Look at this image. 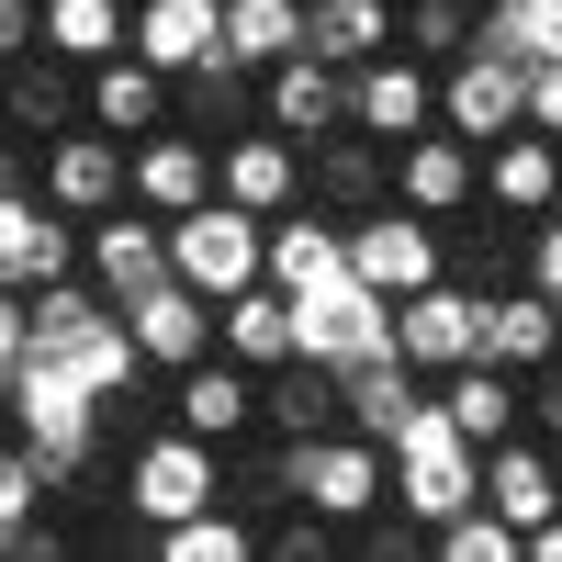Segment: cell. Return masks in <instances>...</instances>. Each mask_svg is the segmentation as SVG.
<instances>
[{
	"label": "cell",
	"mask_w": 562,
	"mask_h": 562,
	"mask_svg": "<svg viewBox=\"0 0 562 562\" xmlns=\"http://www.w3.org/2000/svg\"><path fill=\"white\" fill-rule=\"evenodd\" d=\"M293 461V506H315L326 529H360L371 506H394V450L360 439V428H315V439H281Z\"/></svg>",
	"instance_id": "1"
},
{
	"label": "cell",
	"mask_w": 562,
	"mask_h": 562,
	"mask_svg": "<svg viewBox=\"0 0 562 562\" xmlns=\"http://www.w3.org/2000/svg\"><path fill=\"white\" fill-rule=\"evenodd\" d=\"M473 495H484V450L461 439L450 416H439V394H428V416H416V428L394 439V506H405V518L439 540V529H450Z\"/></svg>",
	"instance_id": "2"
},
{
	"label": "cell",
	"mask_w": 562,
	"mask_h": 562,
	"mask_svg": "<svg viewBox=\"0 0 562 562\" xmlns=\"http://www.w3.org/2000/svg\"><path fill=\"white\" fill-rule=\"evenodd\" d=\"M169 270L192 281V293H248V281H270V214H248V203H192V214H169Z\"/></svg>",
	"instance_id": "3"
},
{
	"label": "cell",
	"mask_w": 562,
	"mask_h": 562,
	"mask_svg": "<svg viewBox=\"0 0 562 562\" xmlns=\"http://www.w3.org/2000/svg\"><path fill=\"white\" fill-rule=\"evenodd\" d=\"M102 405H113V394H90L79 371H57V360H23V371H12V428L34 439V461H45L57 484H79V473H90Z\"/></svg>",
	"instance_id": "4"
},
{
	"label": "cell",
	"mask_w": 562,
	"mask_h": 562,
	"mask_svg": "<svg viewBox=\"0 0 562 562\" xmlns=\"http://www.w3.org/2000/svg\"><path fill=\"white\" fill-rule=\"evenodd\" d=\"M34 192L57 203V214H113V203H135V135H113V124H68V135H45L34 147Z\"/></svg>",
	"instance_id": "5"
},
{
	"label": "cell",
	"mask_w": 562,
	"mask_h": 562,
	"mask_svg": "<svg viewBox=\"0 0 562 562\" xmlns=\"http://www.w3.org/2000/svg\"><path fill=\"white\" fill-rule=\"evenodd\" d=\"M124 506H135V529H169V518H192V506H225V450L169 416V439H135Z\"/></svg>",
	"instance_id": "6"
},
{
	"label": "cell",
	"mask_w": 562,
	"mask_h": 562,
	"mask_svg": "<svg viewBox=\"0 0 562 562\" xmlns=\"http://www.w3.org/2000/svg\"><path fill=\"white\" fill-rule=\"evenodd\" d=\"M293 326H304V360L360 371V360L394 349V293H371L360 270H338V281H315V293H293Z\"/></svg>",
	"instance_id": "7"
},
{
	"label": "cell",
	"mask_w": 562,
	"mask_h": 562,
	"mask_svg": "<svg viewBox=\"0 0 562 562\" xmlns=\"http://www.w3.org/2000/svg\"><path fill=\"white\" fill-rule=\"evenodd\" d=\"M439 124L473 135V147L518 135L529 124V57H506V45H461V57L439 68Z\"/></svg>",
	"instance_id": "8"
},
{
	"label": "cell",
	"mask_w": 562,
	"mask_h": 562,
	"mask_svg": "<svg viewBox=\"0 0 562 562\" xmlns=\"http://www.w3.org/2000/svg\"><path fill=\"white\" fill-rule=\"evenodd\" d=\"M349 225V270L371 281V293H416V281H439L450 248H439V214H416V203H371V214H338Z\"/></svg>",
	"instance_id": "9"
},
{
	"label": "cell",
	"mask_w": 562,
	"mask_h": 562,
	"mask_svg": "<svg viewBox=\"0 0 562 562\" xmlns=\"http://www.w3.org/2000/svg\"><path fill=\"white\" fill-rule=\"evenodd\" d=\"M68 124H90V68L79 57H57V45H23L12 68H0V135H23V147H45V135H68Z\"/></svg>",
	"instance_id": "10"
},
{
	"label": "cell",
	"mask_w": 562,
	"mask_h": 562,
	"mask_svg": "<svg viewBox=\"0 0 562 562\" xmlns=\"http://www.w3.org/2000/svg\"><path fill=\"white\" fill-rule=\"evenodd\" d=\"M394 349L428 371V383H439V371H461V360L484 349V293H473V281H450V270L416 281V293L394 304Z\"/></svg>",
	"instance_id": "11"
},
{
	"label": "cell",
	"mask_w": 562,
	"mask_h": 562,
	"mask_svg": "<svg viewBox=\"0 0 562 562\" xmlns=\"http://www.w3.org/2000/svg\"><path fill=\"white\" fill-rule=\"evenodd\" d=\"M394 203H416V214H473L484 203V147L473 135H450V124H428V135H405L394 147Z\"/></svg>",
	"instance_id": "12"
},
{
	"label": "cell",
	"mask_w": 562,
	"mask_h": 562,
	"mask_svg": "<svg viewBox=\"0 0 562 562\" xmlns=\"http://www.w3.org/2000/svg\"><path fill=\"white\" fill-rule=\"evenodd\" d=\"M79 270L102 281L113 304L158 293V281H169V214H147V203H113V214H90V248H79Z\"/></svg>",
	"instance_id": "13"
},
{
	"label": "cell",
	"mask_w": 562,
	"mask_h": 562,
	"mask_svg": "<svg viewBox=\"0 0 562 562\" xmlns=\"http://www.w3.org/2000/svg\"><path fill=\"white\" fill-rule=\"evenodd\" d=\"M349 124H360V135H383V147L428 135V124H439V68H428V57H405V45H383V57L349 79Z\"/></svg>",
	"instance_id": "14"
},
{
	"label": "cell",
	"mask_w": 562,
	"mask_h": 562,
	"mask_svg": "<svg viewBox=\"0 0 562 562\" xmlns=\"http://www.w3.org/2000/svg\"><path fill=\"white\" fill-rule=\"evenodd\" d=\"M349 79L360 68H338V57H315V45H293L281 68H259V124H281V135H338L349 124Z\"/></svg>",
	"instance_id": "15"
},
{
	"label": "cell",
	"mask_w": 562,
	"mask_h": 562,
	"mask_svg": "<svg viewBox=\"0 0 562 562\" xmlns=\"http://www.w3.org/2000/svg\"><path fill=\"white\" fill-rule=\"evenodd\" d=\"M79 248H90L79 214H57L34 180H12V192H0V281H23V293H34V281H68Z\"/></svg>",
	"instance_id": "16"
},
{
	"label": "cell",
	"mask_w": 562,
	"mask_h": 562,
	"mask_svg": "<svg viewBox=\"0 0 562 562\" xmlns=\"http://www.w3.org/2000/svg\"><path fill=\"white\" fill-rule=\"evenodd\" d=\"M169 416L192 439H214V450H237V439H259V371L248 360H192V371H169Z\"/></svg>",
	"instance_id": "17"
},
{
	"label": "cell",
	"mask_w": 562,
	"mask_h": 562,
	"mask_svg": "<svg viewBox=\"0 0 562 562\" xmlns=\"http://www.w3.org/2000/svg\"><path fill=\"white\" fill-rule=\"evenodd\" d=\"M214 192L248 203V214H293L304 203V135H281V124L225 135V147H214Z\"/></svg>",
	"instance_id": "18"
},
{
	"label": "cell",
	"mask_w": 562,
	"mask_h": 562,
	"mask_svg": "<svg viewBox=\"0 0 562 562\" xmlns=\"http://www.w3.org/2000/svg\"><path fill=\"white\" fill-rule=\"evenodd\" d=\"M304 203H326V214L394 203V147H383V135H360V124L315 135V147H304Z\"/></svg>",
	"instance_id": "19"
},
{
	"label": "cell",
	"mask_w": 562,
	"mask_h": 562,
	"mask_svg": "<svg viewBox=\"0 0 562 562\" xmlns=\"http://www.w3.org/2000/svg\"><path fill=\"white\" fill-rule=\"evenodd\" d=\"M124 326H135V360H147V371H192V360H214V293H192L180 270L158 281V293H135Z\"/></svg>",
	"instance_id": "20"
},
{
	"label": "cell",
	"mask_w": 562,
	"mask_h": 562,
	"mask_svg": "<svg viewBox=\"0 0 562 562\" xmlns=\"http://www.w3.org/2000/svg\"><path fill=\"white\" fill-rule=\"evenodd\" d=\"M473 360H506V371L562 360V293H551V281H495V293H484V349H473Z\"/></svg>",
	"instance_id": "21"
},
{
	"label": "cell",
	"mask_w": 562,
	"mask_h": 562,
	"mask_svg": "<svg viewBox=\"0 0 562 562\" xmlns=\"http://www.w3.org/2000/svg\"><path fill=\"white\" fill-rule=\"evenodd\" d=\"M484 203H495V214H518V225L562 214V135H540V124L495 135V147H484Z\"/></svg>",
	"instance_id": "22"
},
{
	"label": "cell",
	"mask_w": 562,
	"mask_h": 562,
	"mask_svg": "<svg viewBox=\"0 0 562 562\" xmlns=\"http://www.w3.org/2000/svg\"><path fill=\"white\" fill-rule=\"evenodd\" d=\"M439 416H450L473 450L518 439V428H529V371H506V360H461V371H439Z\"/></svg>",
	"instance_id": "23"
},
{
	"label": "cell",
	"mask_w": 562,
	"mask_h": 562,
	"mask_svg": "<svg viewBox=\"0 0 562 562\" xmlns=\"http://www.w3.org/2000/svg\"><path fill=\"white\" fill-rule=\"evenodd\" d=\"M428 394H439V383H428V371H416L405 349H383V360L338 371V405H349V428H360V439H383V450L416 428V416H428Z\"/></svg>",
	"instance_id": "24"
},
{
	"label": "cell",
	"mask_w": 562,
	"mask_h": 562,
	"mask_svg": "<svg viewBox=\"0 0 562 562\" xmlns=\"http://www.w3.org/2000/svg\"><path fill=\"white\" fill-rule=\"evenodd\" d=\"M135 203H147V214H192V203H214V135H192V124L135 135Z\"/></svg>",
	"instance_id": "25"
},
{
	"label": "cell",
	"mask_w": 562,
	"mask_h": 562,
	"mask_svg": "<svg viewBox=\"0 0 562 562\" xmlns=\"http://www.w3.org/2000/svg\"><path fill=\"white\" fill-rule=\"evenodd\" d=\"M214 349H225V360H248V371H281V360L304 349L293 293H281V281H248V293H225V304H214Z\"/></svg>",
	"instance_id": "26"
},
{
	"label": "cell",
	"mask_w": 562,
	"mask_h": 562,
	"mask_svg": "<svg viewBox=\"0 0 562 562\" xmlns=\"http://www.w3.org/2000/svg\"><path fill=\"white\" fill-rule=\"evenodd\" d=\"M90 124H113V135H158V124H180V79L147 68V57L124 45V57L90 68Z\"/></svg>",
	"instance_id": "27"
},
{
	"label": "cell",
	"mask_w": 562,
	"mask_h": 562,
	"mask_svg": "<svg viewBox=\"0 0 562 562\" xmlns=\"http://www.w3.org/2000/svg\"><path fill=\"white\" fill-rule=\"evenodd\" d=\"M259 428L270 439H315V428H349V405H338V371L326 360H281V371H259Z\"/></svg>",
	"instance_id": "28"
},
{
	"label": "cell",
	"mask_w": 562,
	"mask_h": 562,
	"mask_svg": "<svg viewBox=\"0 0 562 562\" xmlns=\"http://www.w3.org/2000/svg\"><path fill=\"white\" fill-rule=\"evenodd\" d=\"M135 57L169 68V79L225 57V0H135Z\"/></svg>",
	"instance_id": "29"
},
{
	"label": "cell",
	"mask_w": 562,
	"mask_h": 562,
	"mask_svg": "<svg viewBox=\"0 0 562 562\" xmlns=\"http://www.w3.org/2000/svg\"><path fill=\"white\" fill-rule=\"evenodd\" d=\"M484 506H495V518H518V529H540L551 506H562L551 439H495V450H484Z\"/></svg>",
	"instance_id": "30"
},
{
	"label": "cell",
	"mask_w": 562,
	"mask_h": 562,
	"mask_svg": "<svg viewBox=\"0 0 562 562\" xmlns=\"http://www.w3.org/2000/svg\"><path fill=\"white\" fill-rule=\"evenodd\" d=\"M338 270H349V225L326 214V203L315 214L304 203L270 214V281H281V293H315V281H338Z\"/></svg>",
	"instance_id": "31"
},
{
	"label": "cell",
	"mask_w": 562,
	"mask_h": 562,
	"mask_svg": "<svg viewBox=\"0 0 562 562\" xmlns=\"http://www.w3.org/2000/svg\"><path fill=\"white\" fill-rule=\"evenodd\" d=\"M304 45H315V57H338V68H371L383 45H405V12H394V0H315V12H304Z\"/></svg>",
	"instance_id": "32"
},
{
	"label": "cell",
	"mask_w": 562,
	"mask_h": 562,
	"mask_svg": "<svg viewBox=\"0 0 562 562\" xmlns=\"http://www.w3.org/2000/svg\"><path fill=\"white\" fill-rule=\"evenodd\" d=\"M34 12H45V45L79 57V68H102V57L135 45V0H34Z\"/></svg>",
	"instance_id": "33"
},
{
	"label": "cell",
	"mask_w": 562,
	"mask_h": 562,
	"mask_svg": "<svg viewBox=\"0 0 562 562\" xmlns=\"http://www.w3.org/2000/svg\"><path fill=\"white\" fill-rule=\"evenodd\" d=\"M304 12L315 0H225V57L237 68H281L304 45Z\"/></svg>",
	"instance_id": "34"
},
{
	"label": "cell",
	"mask_w": 562,
	"mask_h": 562,
	"mask_svg": "<svg viewBox=\"0 0 562 562\" xmlns=\"http://www.w3.org/2000/svg\"><path fill=\"white\" fill-rule=\"evenodd\" d=\"M248 79L259 68H237V57H203V68H180V124L192 135H237L259 102H248Z\"/></svg>",
	"instance_id": "35"
},
{
	"label": "cell",
	"mask_w": 562,
	"mask_h": 562,
	"mask_svg": "<svg viewBox=\"0 0 562 562\" xmlns=\"http://www.w3.org/2000/svg\"><path fill=\"white\" fill-rule=\"evenodd\" d=\"M473 45H506V57L551 68L562 57V0H473Z\"/></svg>",
	"instance_id": "36"
},
{
	"label": "cell",
	"mask_w": 562,
	"mask_h": 562,
	"mask_svg": "<svg viewBox=\"0 0 562 562\" xmlns=\"http://www.w3.org/2000/svg\"><path fill=\"white\" fill-rule=\"evenodd\" d=\"M158 551H169V562H237V551H259V540H248L237 506H192V518L158 529Z\"/></svg>",
	"instance_id": "37"
},
{
	"label": "cell",
	"mask_w": 562,
	"mask_h": 562,
	"mask_svg": "<svg viewBox=\"0 0 562 562\" xmlns=\"http://www.w3.org/2000/svg\"><path fill=\"white\" fill-rule=\"evenodd\" d=\"M428 551H439V562H518V551H529V529H518V518H495V506L473 495V506H461V518H450Z\"/></svg>",
	"instance_id": "38"
},
{
	"label": "cell",
	"mask_w": 562,
	"mask_h": 562,
	"mask_svg": "<svg viewBox=\"0 0 562 562\" xmlns=\"http://www.w3.org/2000/svg\"><path fill=\"white\" fill-rule=\"evenodd\" d=\"M394 12H405V57H428V68H450L473 45V0H394Z\"/></svg>",
	"instance_id": "39"
},
{
	"label": "cell",
	"mask_w": 562,
	"mask_h": 562,
	"mask_svg": "<svg viewBox=\"0 0 562 562\" xmlns=\"http://www.w3.org/2000/svg\"><path fill=\"white\" fill-rule=\"evenodd\" d=\"M45 484H57V473L34 461V439H0V529H23L34 506H45Z\"/></svg>",
	"instance_id": "40"
},
{
	"label": "cell",
	"mask_w": 562,
	"mask_h": 562,
	"mask_svg": "<svg viewBox=\"0 0 562 562\" xmlns=\"http://www.w3.org/2000/svg\"><path fill=\"white\" fill-rule=\"evenodd\" d=\"M23 360H34V293L0 281V371H23Z\"/></svg>",
	"instance_id": "41"
},
{
	"label": "cell",
	"mask_w": 562,
	"mask_h": 562,
	"mask_svg": "<svg viewBox=\"0 0 562 562\" xmlns=\"http://www.w3.org/2000/svg\"><path fill=\"white\" fill-rule=\"evenodd\" d=\"M529 428L562 450V360H540V371H529Z\"/></svg>",
	"instance_id": "42"
},
{
	"label": "cell",
	"mask_w": 562,
	"mask_h": 562,
	"mask_svg": "<svg viewBox=\"0 0 562 562\" xmlns=\"http://www.w3.org/2000/svg\"><path fill=\"white\" fill-rule=\"evenodd\" d=\"M270 551H281V562H315V551H326V518H315V506H293V518L270 529Z\"/></svg>",
	"instance_id": "43"
},
{
	"label": "cell",
	"mask_w": 562,
	"mask_h": 562,
	"mask_svg": "<svg viewBox=\"0 0 562 562\" xmlns=\"http://www.w3.org/2000/svg\"><path fill=\"white\" fill-rule=\"evenodd\" d=\"M529 124H540V135H562V57H551V68H529Z\"/></svg>",
	"instance_id": "44"
},
{
	"label": "cell",
	"mask_w": 562,
	"mask_h": 562,
	"mask_svg": "<svg viewBox=\"0 0 562 562\" xmlns=\"http://www.w3.org/2000/svg\"><path fill=\"white\" fill-rule=\"evenodd\" d=\"M0 405H12V371H0Z\"/></svg>",
	"instance_id": "45"
}]
</instances>
